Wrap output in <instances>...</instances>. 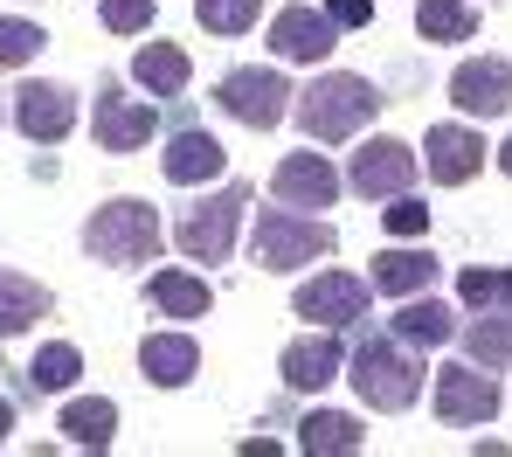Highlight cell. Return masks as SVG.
I'll list each match as a JSON object with an SVG mask.
<instances>
[{"mask_svg": "<svg viewBox=\"0 0 512 457\" xmlns=\"http://www.w3.org/2000/svg\"><path fill=\"white\" fill-rule=\"evenodd\" d=\"M7 437H14V402L0 395V444H7Z\"/></svg>", "mask_w": 512, "mask_h": 457, "instance_id": "cell-35", "label": "cell"}, {"mask_svg": "<svg viewBox=\"0 0 512 457\" xmlns=\"http://www.w3.org/2000/svg\"><path fill=\"white\" fill-rule=\"evenodd\" d=\"M381 222H388V236H423V229H429V208L416 201V194H395Z\"/></svg>", "mask_w": 512, "mask_h": 457, "instance_id": "cell-33", "label": "cell"}, {"mask_svg": "<svg viewBox=\"0 0 512 457\" xmlns=\"http://www.w3.org/2000/svg\"><path fill=\"white\" fill-rule=\"evenodd\" d=\"M298 319H312V326H353L360 312H367V284L353 271H319L312 284H298Z\"/></svg>", "mask_w": 512, "mask_h": 457, "instance_id": "cell-9", "label": "cell"}, {"mask_svg": "<svg viewBox=\"0 0 512 457\" xmlns=\"http://www.w3.org/2000/svg\"><path fill=\"white\" fill-rule=\"evenodd\" d=\"M277 367H284V388L319 395V388H333V374L346 367V354H340V340H333V333H319V340H291Z\"/></svg>", "mask_w": 512, "mask_h": 457, "instance_id": "cell-16", "label": "cell"}, {"mask_svg": "<svg viewBox=\"0 0 512 457\" xmlns=\"http://www.w3.org/2000/svg\"><path fill=\"white\" fill-rule=\"evenodd\" d=\"M360 437H367V430H360L353 416H340V409H312V416L298 423V444H305L312 457H353Z\"/></svg>", "mask_w": 512, "mask_h": 457, "instance_id": "cell-23", "label": "cell"}, {"mask_svg": "<svg viewBox=\"0 0 512 457\" xmlns=\"http://www.w3.org/2000/svg\"><path fill=\"white\" fill-rule=\"evenodd\" d=\"M14 125H21L35 146H56V139L77 132V97L63 91V84H21V91H14Z\"/></svg>", "mask_w": 512, "mask_h": 457, "instance_id": "cell-11", "label": "cell"}, {"mask_svg": "<svg viewBox=\"0 0 512 457\" xmlns=\"http://www.w3.org/2000/svg\"><path fill=\"white\" fill-rule=\"evenodd\" d=\"M478 167H485V146H478L471 125H429V139H423V174L429 181L464 187V181H478Z\"/></svg>", "mask_w": 512, "mask_h": 457, "instance_id": "cell-12", "label": "cell"}, {"mask_svg": "<svg viewBox=\"0 0 512 457\" xmlns=\"http://www.w3.org/2000/svg\"><path fill=\"white\" fill-rule=\"evenodd\" d=\"M464 305H471V312H478V305H485V312L506 305V271H492V264H485V271H464Z\"/></svg>", "mask_w": 512, "mask_h": 457, "instance_id": "cell-32", "label": "cell"}, {"mask_svg": "<svg viewBox=\"0 0 512 457\" xmlns=\"http://www.w3.org/2000/svg\"><path fill=\"white\" fill-rule=\"evenodd\" d=\"M326 21L333 28H367L374 21V0H326Z\"/></svg>", "mask_w": 512, "mask_h": 457, "instance_id": "cell-34", "label": "cell"}, {"mask_svg": "<svg viewBox=\"0 0 512 457\" xmlns=\"http://www.w3.org/2000/svg\"><path fill=\"white\" fill-rule=\"evenodd\" d=\"M97 14H104L111 35H146V21L160 14V0H97Z\"/></svg>", "mask_w": 512, "mask_h": 457, "instance_id": "cell-31", "label": "cell"}, {"mask_svg": "<svg viewBox=\"0 0 512 457\" xmlns=\"http://www.w3.org/2000/svg\"><path fill=\"white\" fill-rule=\"evenodd\" d=\"M450 104H457L464 118H506L512 63H506V56H478V63H464V70L450 77Z\"/></svg>", "mask_w": 512, "mask_h": 457, "instance_id": "cell-10", "label": "cell"}, {"mask_svg": "<svg viewBox=\"0 0 512 457\" xmlns=\"http://www.w3.org/2000/svg\"><path fill=\"white\" fill-rule=\"evenodd\" d=\"M111 430H118V409H111L104 395H90V402H70V409H63V437L84 444V451H111Z\"/></svg>", "mask_w": 512, "mask_h": 457, "instance_id": "cell-26", "label": "cell"}, {"mask_svg": "<svg viewBox=\"0 0 512 457\" xmlns=\"http://www.w3.org/2000/svg\"><path fill=\"white\" fill-rule=\"evenodd\" d=\"M464 347H471V367L506 374V361H512V319H506V305H492L478 326H464Z\"/></svg>", "mask_w": 512, "mask_h": 457, "instance_id": "cell-24", "label": "cell"}, {"mask_svg": "<svg viewBox=\"0 0 512 457\" xmlns=\"http://www.w3.org/2000/svg\"><path fill=\"white\" fill-rule=\"evenodd\" d=\"M243 208H250V187H222V194H208V201H194L187 215H180V229H173V243L194 257V264H229V250H236V222H243Z\"/></svg>", "mask_w": 512, "mask_h": 457, "instance_id": "cell-4", "label": "cell"}, {"mask_svg": "<svg viewBox=\"0 0 512 457\" xmlns=\"http://www.w3.org/2000/svg\"><path fill=\"white\" fill-rule=\"evenodd\" d=\"M416 28L429 42H471L478 35V7L471 0H423L416 7Z\"/></svg>", "mask_w": 512, "mask_h": 457, "instance_id": "cell-28", "label": "cell"}, {"mask_svg": "<svg viewBox=\"0 0 512 457\" xmlns=\"http://www.w3.org/2000/svg\"><path fill=\"white\" fill-rule=\"evenodd\" d=\"M429 388H436V416L457 423V430H464V423H492L499 402H506L499 381H485L478 367H443V374H429Z\"/></svg>", "mask_w": 512, "mask_h": 457, "instance_id": "cell-8", "label": "cell"}, {"mask_svg": "<svg viewBox=\"0 0 512 457\" xmlns=\"http://www.w3.org/2000/svg\"><path fill=\"white\" fill-rule=\"evenodd\" d=\"M222 167H229V153H222V139L215 132H180L167 146V160H160V174L173 187H201V181H222Z\"/></svg>", "mask_w": 512, "mask_h": 457, "instance_id": "cell-17", "label": "cell"}, {"mask_svg": "<svg viewBox=\"0 0 512 457\" xmlns=\"http://www.w3.org/2000/svg\"><path fill=\"white\" fill-rule=\"evenodd\" d=\"M0 118H7V111H0Z\"/></svg>", "mask_w": 512, "mask_h": 457, "instance_id": "cell-36", "label": "cell"}, {"mask_svg": "<svg viewBox=\"0 0 512 457\" xmlns=\"http://www.w3.org/2000/svg\"><path fill=\"white\" fill-rule=\"evenodd\" d=\"M153 305H160L167 319H201V312L215 305V291H208L201 277H187V271H153Z\"/></svg>", "mask_w": 512, "mask_h": 457, "instance_id": "cell-25", "label": "cell"}, {"mask_svg": "<svg viewBox=\"0 0 512 457\" xmlns=\"http://www.w3.org/2000/svg\"><path fill=\"white\" fill-rule=\"evenodd\" d=\"M346 187H353L360 201H395V194L416 187V153H409L402 139H367V146L353 153V167H346Z\"/></svg>", "mask_w": 512, "mask_h": 457, "instance_id": "cell-7", "label": "cell"}, {"mask_svg": "<svg viewBox=\"0 0 512 457\" xmlns=\"http://www.w3.org/2000/svg\"><path fill=\"white\" fill-rule=\"evenodd\" d=\"M160 243H167V236H160V208H153V201H132V194L104 201V208L84 222V250L97 257V264H118V271L153 264Z\"/></svg>", "mask_w": 512, "mask_h": 457, "instance_id": "cell-2", "label": "cell"}, {"mask_svg": "<svg viewBox=\"0 0 512 457\" xmlns=\"http://www.w3.org/2000/svg\"><path fill=\"white\" fill-rule=\"evenodd\" d=\"M35 319H49V291H42L35 277H21V271H0V340L28 333Z\"/></svg>", "mask_w": 512, "mask_h": 457, "instance_id": "cell-21", "label": "cell"}, {"mask_svg": "<svg viewBox=\"0 0 512 457\" xmlns=\"http://www.w3.org/2000/svg\"><path fill=\"white\" fill-rule=\"evenodd\" d=\"M374 111H381V91H374L367 77H353V70H326V77H312L305 91L291 97V118H298L305 139H319V146L353 139Z\"/></svg>", "mask_w": 512, "mask_h": 457, "instance_id": "cell-1", "label": "cell"}, {"mask_svg": "<svg viewBox=\"0 0 512 457\" xmlns=\"http://www.w3.org/2000/svg\"><path fill=\"white\" fill-rule=\"evenodd\" d=\"M423 361H416V347H402V340H367L360 354H353V395L367 402V409H388V416H402V409H416V395H423Z\"/></svg>", "mask_w": 512, "mask_h": 457, "instance_id": "cell-3", "label": "cell"}, {"mask_svg": "<svg viewBox=\"0 0 512 457\" xmlns=\"http://www.w3.org/2000/svg\"><path fill=\"white\" fill-rule=\"evenodd\" d=\"M194 14H201L208 35H243V28H256L263 0H194Z\"/></svg>", "mask_w": 512, "mask_h": 457, "instance_id": "cell-29", "label": "cell"}, {"mask_svg": "<svg viewBox=\"0 0 512 457\" xmlns=\"http://www.w3.org/2000/svg\"><path fill=\"white\" fill-rule=\"evenodd\" d=\"M450 333H457L450 305H436V298H423V291L395 312V340H402V347H416V354H423V347H443Z\"/></svg>", "mask_w": 512, "mask_h": 457, "instance_id": "cell-22", "label": "cell"}, {"mask_svg": "<svg viewBox=\"0 0 512 457\" xmlns=\"http://www.w3.org/2000/svg\"><path fill=\"white\" fill-rule=\"evenodd\" d=\"M333 21L326 14H312V7H284L277 21H270V49L284 56V63H326L333 56Z\"/></svg>", "mask_w": 512, "mask_h": 457, "instance_id": "cell-15", "label": "cell"}, {"mask_svg": "<svg viewBox=\"0 0 512 457\" xmlns=\"http://www.w3.org/2000/svg\"><path fill=\"white\" fill-rule=\"evenodd\" d=\"M139 367H146V381H160V388H187V381L201 374V347H194L187 333H153V340L139 347Z\"/></svg>", "mask_w": 512, "mask_h": 457, "instance_id": "cell-18", "label": "cell"}, {"mask_svg": "<svg viewBox=\"0 0 512 457\" xmlns=\"http://www.w3.org/2000/svg\"><path fill=\"white\" fill-rule=\"evenodd\" d=\"M153 125H160L153 104H139V97H125V91L97 97V146H104V153H139V146L153 139Z\"/></svg>", "mask_w": 512, "mask_h": 457, "instance_id": "cell-14", "label": "cell"}, {"mask_svg": "<svg viewBox=\"0 0 512 457\" xmlns=\"http://www.w3.org/2000/svg\"><path fill=\"white\" fill-rule=\"evenodd\" d=\"M70 381H84V354H77L70 340H49V347L28 361V388H35V395H63Z\"/></svg>", "mask_w": 512, "mask_h": 457, "instance_id": "cell-27", "label": "cell"}, {"mask_svg": "<svg viewBox=\"0 0 512 457\" xmlns=\"http://www.w3.org/2000/svg\"><path fill=\"white\" fill-rule=\"evenodd\" d=\"M312 257H333V229L312 215H256V264L263 271H305Z\"/></svg>", "mask_w": 512, "mask_h": 457, "instance_id": "cell-5", "label": "cell"}, {"mask_svg": "<svg viewBox=\"0 0 512 457\" xmlns=\"http://www.w3.org/2000/svg\"><path fill=\"white\" fill-rule=\"evenodd\" d=\"M277 201H291V208H312V215H326L333 201H340V174H333V160H319L312 146L305 153H291V160H277Z\"/></svg>", "mask_w": 512, "mask_h": 457, "instance_id": "cell-13", "label": "cell"}, {"mask_svg": "<svg viewBox=\"0 0 512 457\" xmlns=\"http://www.w3.org/2000/svg\"><path fill=\"white\" fill-rule=\"evenodd\" d=\"M215 104H222L236 125L270 132V125H284V118H291V84H284L277 70H229V77L215 84Z\"/></svg>", "mask_w": 512, "mask_h": 457, "instance_id": "cell-6", "label": "cell"}, {"mask_svg": "<svg viewBox=\"0 0 512 457\" xmlns=\"http://www.w3.org/2000/svg\"><path fill=\"white\" fill-rule=\"evenodd\" d=\"M35 49H42V28H35V21H14V14H0V70L35 63Z\"/></svg>", "mask_w": 512, "mask_h": 457, "instance_id": "cell-30", "label": "cell"}, {"mask_svg": "<svg viewBox=\"0 0 512 457\" xmlns=\"http://www.w3.org/2000/svg\"><path fill=\"white\" fill-rule=\"evenodd\" d=\"M443 271L429 250H381L374 257V291H388V298H416L429 291V277Z\"/></svg>", "mask_w": 512, "mask_h": 457, "instance_id": "cell-20", "label": "cell"}, {"mask_svg": "<svg viewBox=\"0 0 512 457\" xmlns=\"http://www.w3.org/2000/svg\"><path fill=\"white\" fill-rule=\"evenodd\" d=\"M132 77H139V91H153V97H180L187 77H194V63H187V49H173V42H146V49L132 56Z\"/></svg>", "mask_w": 512, "mask_h": 457, "instance_id": "cell-19", "label": "cell"}]
</instances>
